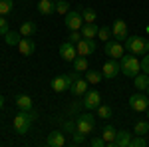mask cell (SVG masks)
<instances>
[{"instance_id":"cell-44","label":"cell","mask_w":149,"mask_h":147,"mask_svg":"<svg viewBox=\"0 0 149 147\" xmlns=\"http://www.w3.org/2000/svg\"><path fill=\"white\" fill-rule=\"evenodd\" d=\"M147 93H149V86H147Z\"/></svg>"},{"instance_id":"cell-1","label":"cell","mask_w":149,"mask_h":147,"mask_svg":"<svg viewBox=\"0 0 149 147\" xmlns=\"http://www.w3.org/2000/svg\"><path fill=\"white\" fill-rule=\"evenodd\" d=\"M36 115L34 111H24V109H20V111L14 115V121H12V125H14V131L18 133V135H26L28 133V129H30V125L36 121Z\"/></svg>"},{"instance_id":"cell-35","label":"cell","mask_w":149,"mask_h":147,"mask_svg":"<svg viewBox=\"0 0 149 147\" xmlns=\"http://www.w3.org/2000/svg\"><path fill=\"white\" fill-rule=\"evenodd\" d=\"M8 32V22H6V16L0 14V36H6Z\"/></svg>"},{"instance_id":"cell-23","label":"cell","mask_w":149,"mask_h":147,"mask_svg":"<svg viewBox=\"0 0 149 147\" xmlns=\"http://www.w3.org/2000/svg\"><path fill=\"white\" fill-rule=\"evenodd\" d=\"M72 64H74V70L80 72V74H86V70H90V64H88V58L86 56H78Z\"/></svg>"},{"instance_id":"cell-38","label":"cell","mask_w":149,"mask_h":147,"mask_svg":"<svg viewBox=\"0 0 149 147\" xmlns=\"http://www.w3.org/2000/svg\"><path fill=\"white\" fill-rule=\"evenodd\" d=\"M141 72L149 76V54H145V56H143V60H141Z\"/></svg>"},{"instance_id":"cell-22","label":"cell","mask_w":149,"mask_h":147,"mask_svg":"<svg viewBox=\"0 0 149 147\" xmlns=\"http://www.w3.org/2000/svg\"><path fill=\"white\" fill-rule=\"evenodd\" d=\"M133 84H135V88H137L139 91L147 90V86H149V76H147V74H143V72H139L137 76L133 78Z\"/></svg>"},{"instance_id":"cell-7","label":"cell","mask_w":149,"mask_h":147,"mask_svg":"<svg viewBox=\"0 0 149 147\" xmlns=\"http://www.w3.org/2000/svg\"><path fill=\"white\" fill-rule=\"evenodd\" d=\"M100 103H102V93H100L97 90H88L86 93H84L81 105H84L86 109H97Z\"/></svg>"},{"instance_id":"cell-19","label":"cell","mask_w":149,"mask_h":147,"mask_svg":"<svg viewBox=\"0 0 149 147\" xmlns=\"http://www.w3.org/2000/svg\"><path fill=\"white\" fill-rule=\"evenodd\" d=\"M38 12L44 14V16H50L56 12V2L54 0H38Z\"/></svg>"},{"instance_id":"cell-15","label":"cell","mask_w":149,"mask_h":147,"mask_svg":"<svg viewBox=\"0 0 149 147\" xmlns=\"http://www.w3.org/2000/svg\"><path fill=\"white\" fill-rule=\"evenodd\" d=\"M48 147H64L66 145V133L64 131H52L46 139Z\"/></svg>"},{"instance_id":"cell-42","label":"cell","mask_w":149,"mask_h":147,"mask_svg":"<svg viewBox=\"0 0 149 147\" xmlns=\"http://www.w3.org/2000/svg\"><path fill=\"white\" fill-rule=\"evenodd\" d=\"M145 137H147V143H149V131H147V135H145Z\"/></svg>"},{"instance_id":"cell-3","label":"cell","mask_w":149,"mask_h":147,"mask_svg":"<svg viewBox=\"0 0 149 147\" xmlns=\"http://www.w3.org/2000/svg\"><path fill=\"white\" fill-rule=\"evenodd\" d=\"M125 50L129 54H149V40L141 36H127L125 38Z\"/></svg>"},{"instance_id":"cell-36","label":"cell","mask_w":149,"mask_h":147,"mask_svg":"<svg viewBox=\"0 0 149 147\" xmlns=\"http://www.w3.org/2000/svg\"><path fill=\"white\" fill-rule=\"evenodd\" d=\"M81 38H84V36H81L80 30H72V32H70V42H74V44H78Z\"/></svg>"},{"instance_id":"cell-29","label":"cell","mask_w":149,"mask_h":147,"mask_svg":"<svg viewBox=\"0 0 149 147\" xmlns=\"http://www.w3.org/2000/svg\"><path fill=\"white\" fill-rule=\"evenodd\" d=\"M97 115H100L102 119H109V117L113 115V109H111L109 105H103V103H100V107H97Z\"/></svg>"},{"instance_id":"cell-20","label":"cell","mask_w":149,"mask_h":147,"mask_svg":"<svg viewBox=\"0 0 149 147\" xmlns=\"http://www.w3.org/2000/svg\"><path fill=\"white\" fill-rule=\"evenodd\" d=\"M16 105H18V109L32 111V98L26 93H20V95H16Z\"/></svg>"},{"instance_id":"cell-10","label":"cell","mask_w":149,"mask_h":147,"mask_svg":"<svg viewBox=\"0 0 149 147\" xmlns=\"http://www.w3.org/2000/svg\"><path fill=\"white\" fill-rule=\"evenodd\" d=\"M60 56H62V60L64 62H74L76 58H78V48H76V44L74 42H64V44L60 46Z\"/></svg>"},{"instance_id":"cell-25","label":"cell","mask_w":149,"mask_h":147,"mask_svg":"<svg viewBox=\"0 0 149 147\" xmlns=\"http://www.w3.org/2000/svg\"><path fill=\"white\" fill-rule=\"evenodd\" d=\"M102 72H97V70H86V79H88V84L90 86H97L100 82H102Z\"/></svg>"},{"instance_id":"cell-16","label":"cell","mask_w":149,"mask_h":147,"mask_svg":"<svg viewBox=\"0 0 149 147\" xmlns=\"http://www.w3.org/2000/svg\"><path fill=\"white\" fill-rule=\"evenodd\" d=\"M88 79L86 78H80V79H76L74 84H72V88H70V91H72V95H76V98H80V95H84L86 91H88Z\"/></svg>"},{"instance_id":"cell-14","label":"cell","mask_w":149,"mask_h":147,"mask_svg":"<svg viewBox=\"0 0 149 147\" xmlns=\"http://www.w3.org/2000/svg\"><path fill=\"white\" fill-rule=\"evenodd\" d=\"M18 50H20V54L22 56H32L36 52V44L32 38H28V36H24L20 38V42H18Z\"/></svg>"},{"instance_id":"cell-28","label":"cell","mask_w":149,"mask_h":147,"mask_svg":"<svg viewBox=\"0 0 149 147\" xmlns=\"http://www.w3.org/2000/svg\"><path fill=\"white\" fill-rule=\"evenodd\" d=\"M80 14H81V18H84V22H95V18H97V14H95L93 8H84Z\"/></svg>"},{"instance_id":"cell-2","label":"cell","mask_w":149,"mask_h":147,"mask_svg":"<svg viewBox=\"0 0 149 147\" xmlns=\"http://www.w3.org/2000/svg\"><path fill=\"white\" fill-rule=\"evenodd\" d=\"M119 68L121 74L127 78H135L139 72H141V62L137 60L135 54H123V58L119 60Z\"/></svg>"},{"instance_id":"cell-6","label":"cell","mask_w":149,"mask_h":147,"mask_svg":"<svg viewBox=\"0 0 149 147\" xmlns=\"http://www.w3.org/2000/svg\"><path fill=\"white\" fill-rule=\"evenodd\" d=\"M129 107L133 109V111H147L149 107V95H145V93H133L131 98H129Z\"/></svg>"},{"instance_id":"cell-37","label":"cell","mask_w":149,"mask_h":147,"mask_svg":"<svg viewBox=\"0 0 149 147\" xmlns=\"http://www.w3.org/2000/svg\"><path fill=\"white\" fill-rule=\"evenodd\" d=\"M64 131H66V133H70V135H72L74 131H78V129H76V121H72V119H70V121H66V123H64Z\"/></svg>"},{"instance_id":"cell-24","label":"cell","mask_w":149,"mask_h":147,"mask_svg":"<svg viewBox=\"0 0 149 147\" xmlns=\"http://www.w3.org/2000/svg\"><path fill=\"white\" fill-rule=\"evenodd\" d=\"M115 135H117V129H115L113 125H105L102 129V137H103V141H105V145L107 143H111L115 139Z\"/></svg>"},{"instance_id":"cell-27","label":"cell","mask_w":149,"mask_h":147,"mask_svg":"<svg viewBox=\"0 0 149 147\" xmlns=\"http://www.w3.org/2000/svg\"><path fill=\"white\" fill-rule=\"evenodd\" d=\"M149 131V121H143V119H139L137 123H135V129H133V133H137V135H147Z\"/></svg>"},{"instance_id":"cell-13","label":"cell","mask_w":149,"mask_h":147,"mask_svg":"<svg viewBox=\"0 0 149 147\" xmlns=\"http://www.w3.org/2000/svg\"><path fill=\"white\" fill-rule=\"evenodd\" d=\"M131 143V133L125 131V129H121V131H117V135L111 143H107V147H129Z\"/></svg>"},{"instance_id":"cell-17","label":"cell","mask_w":149,"mask_h":147,"mask_svg":"<svg viewBox=\"0 0 149 147\" xmlns=\"http://www.w3.org/2000/svg\"><path fill=\"white\" fill-rule=\"evenodd\" d=\"M52 90L56 91V93H62V91L70 90V84H68V78H66V74H62V76H56V78L52 79Z\"/></svg>"},{"instance_id":"cell-43","label":"cell","mask_w":149,"mask_h":147,"mask_svg":"<svg viewBox=\"0 0 149 147\" xmlns=\"http://www.w3.org/2000/svg\"><path fill=\"white\" fill-rule=\"evenodd\" d=\"M147 117H149V107H147Z\"/></svg>"},{"instance_id":"cell-41","label":"cell","mask_w":149,"mask_h":147,"mask_svg":"<svg viewBox=\"0 0 149 147\" xmlns=\"http://www.w3.org/2000/svg\"><path fill=\"white\" fill-rule=\"evenodd\" d=\"M145 32H147V34H149V24H147V28H145Z\"/></svg>"},{"instance_id":"cell-32","label":"cell","mask_w":149,"mask_h":147,"mask_svg":"<svg viewBox=\"0 0 149 147\" xmlns=\"http://www.w3.org/2000/svg\"><path fill=\"white\" fill-rule=\"evenodd\" d=\"M97 38H102L103 42H107V40L111 38V28H109V26H102V28L97 30Z\"/></svg>"},{"instance_id":"cell-34","label":"cell","mask_w":149,"mask_h":147,"mask_svg":"<svg viewBox=\"0 0 149 147\" xmlns=\"http://www.w3.org/2000/svg\"><path fill=\"white\" fill-rule=\"evenodd\" d=\"M86 133H80V131H74L72 133V143L74 145H81V143H86Z\"/></svg>"},{"instance_id":"cell-4","label":"cell","mask_w":149,"mask_h":147,"mask_svg":"<svg viewBox=\"0 0 149 147\" xmlns=\"http://www.w3.org/2000/svg\"><path fill=\"white\" fill-rule=\"evenodd\" d=\"M93 127H95V117H93L92 113H81V115H78V119H76V129H78L80 133L90 135L93 131Z\"/></svg>"},{"instance_id":"cell-39","label":"cell","mask_w":149,"mask_h":147,"mask_svg":"<svg viewBox=\"0 0 149 147\" xmlns=\"http://www.w3.org/2000/svg\"><path fill=\"white\" fill-rule=\"evenodd\" d=\"M90 145L92 147H105V141H103V137H93L92 141H90Z\"/></svg>"},{"instance_id":"cell-12","label":"cell","mask_w":149,"mask_h":147,"mask_svg":"<svg viewBox=\"0 0 149 147\" xmlns=\"http://www.w3.org/2000/svg\"><path fill=\"white\" fill-rule=\"evenodd\" d=\"M111 36H113L115 40H119V42H121V40H125L127 36V24H125V20H121V18H117V20H115L113 22V26H111Z\"/></svg>"},{"instance_id":"cell-18","label":"cell","mask_w":149,"mask_h":147,"mask_svg":"<svg viewBox=\"0 0 149 147\" xmlns=\"http://www.w3.org/2000/svg\"><path fill=\"white\" fill-rule=\"evenodd\" d=\"M97 30H100V26L95 22H84L81 28H80V32H81L84 38H95V36H97Z\"/></svg>"},{"instance_id":"cell-30","label":"cell","mask_w":149,"mask_h":147,"mask_svg":"<svg viewBox=\"0 0 149 147\" xmlns=\"http://www.w3.org/2000/svg\"><path fill=\"white\" fill-rule=\"evenodd\" d=\"M12 8H14V2H12V0H0V14H2V16L10 14Z\"/></svg>"},{"instance_id":"cell-9","label":"cell","mask_w":149,"mask_h":147,"mask_svg":"<svg viewBox=\"0 0 149 147\" xmlns=\"http://www.w3.org/2000/svg\"><path fill=\"white\" fill-rule=\"evenodd\" d=\"M119 72H121V68H119V60H113V58L107 60V62L102 66V76L105 79H113Z\"/></svg>"},{"instance_id":"cell-26","label":"cell","mask_w":149,"mask_h":147,"mask_svg":"<svg viewBox=\"0 0 149 147\" xmlns=\"http://www.w3.org/2000/svg\"><path fill=\"white\" fill-rule=\"evenodd\" d=\"M20 32H6V36H4V40H6V44L8 46H18V42H20Z\"/></svg>"},{"instance_id":"cell-11","label":"cell","mask_w":149,"mask_h":147,"mask_svg":"<svg viewBox=\"0 0 149 147\" xmlns=\"http://www.w3.org/2000/svg\"><path fill=\"white\" fill-rule=\"evenodd\" d=\"M78 48V56H92L93 52H95V40L93 38H81L80 42L76 44Z\"/></svg>"},{"instance_id":"cell-31","label":"cell","mask_w":149,"mask_h":147,"mask_svg":"<svg viewBox=\"0 0 149 147\" xmlns=\"http://www.w3.org/2000/svg\"><path fill=\"white\" fill-rule=\"evenodd\" d=\"M145 145H149L147 139H145V135H135V137H131V143H129V147H145Z\"/></svg>"},{"instance_id":"cell-5","label":"cell","mask_w":149,"mask_h":147,"mask_svg":"<svg viewBox=\"0 0 149 147\" xmlns=\"http://www.w3.org/2000/svg\"><path fill=\"white\" fill-rule=\"evenodd\" d=\"M103 50H105V54H107V56L113 58V60H121L123 54H125V46L121 44L119 40H107Z\"/></svg>"},{"instance_id":"cell-21","label":"cell","mask_w":149,"mask_h":147,"mask_svg":"<svg viewBox=\"0 0 149 147\" xmlns=\"http://www.w3.org/2000/svg\"><path fill=\"white\" fill-rule=\"evenodd\" d=\"M36 32H38V24H36L34 20L22 22V26H20V34H22V36H28V38H32Z\"/></svg>"},{"instance_id":"cell-33","label":"cell","mask_w":149,"mask_h":147,"mask_svg":"<svg viewBox=\"0 0 149 147\" xmlns=\"http://www.w3.org/2000/svg\"><path fill=\"white\" fill-rule=\"evenodd\" d=\"M56 12H58V14H64V16H66V14L70 12V4L66 2V0H58V2H56Z\"/></svg>"},{"instance_id":"cell-40","label":"cell","mask_w":149,"mask_h":147,"mask_svg":"<svg viewBox=\"0 0 149 147\" xmlns=\"http://www.w3.org/2000/svg\"><path fill=\"white\" fill-rule=\"evenodd\" d=\"M2 105H4V98H2V93H0V109H2Z\"/></svg>"},{"instance_id":"cell-8","label":"cell","mask_w":149,"mask_h":147,"mask_svg":"<svg viewBox=\"0 0 149 147\" xmlns=\"http://www.w3.org/2000/svg\"><path fill=\"white\" fill-rule=\"evenodd\" d=\"M64 24H66V28H68L70 32L72 30H80L81 24H84V18H81V14L78 10H70L66 16H64Z\"/></svg>"}]
</instances>
